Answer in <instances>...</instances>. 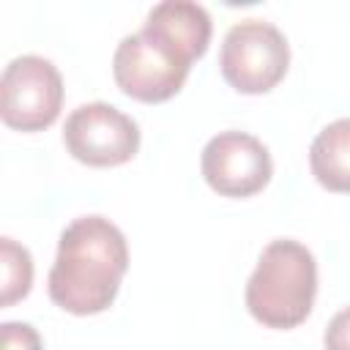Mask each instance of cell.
I'll return each mask as SVG.
<instances>
[{
    "label": "cell",
    "instance_id": "11",
    "mask_svg": "<svg viewBox=\"0 0 350 350\" xmlns=\"http://www.w3.org/2000/svg\"><path fill=\"white\" fill-rule=\"evenodd\" d=\"M0 350H44V342L30 323L8 320L0 325Z\"/></svg>",
    "mask_w": 350,
    "mask_h": 350
},
{
    "label": "cell",
    "instance_id": "7",
    "mask_svg": "<svg viewBox=\"0 0 350 350\" xmlns=\"http://www.w3.org/2000/svg\"><path fill=\"white\" fill-rule=\"evenodd\" d=\"M200 172L219 197L246 200L271 183L273 161L268 148L254 134L230 129L205 142Z\"/></svg>",
    "mask_w": 350,
    "mask_h": 350
},
{
    "label": "cell",
    "instance_id": "9",
    "mask_svg": "<svg viewBox=\"0 0 350 350\" xmlns=\"http://www.w3.org/2000/svg\"><path fill=\"white\" fill-rule=\"evenodd\" d=\"M309 170L323 189L350 194V118H339L317 131L309 145Z\"/></svg>",
    "mask_w": 350,
    "mask_h": 350
},
{
    "label": "cell",
    "instance_id": "5",
    "mask_svg": "<svg viewBox=\"0 0 350 350\" xmlns=\"http://www.w3.org/2000/svg\"><path fill=\"white\" fill-rule=\"evenodd\" d=\"M63 109V77L49 57L19 55L0 77V118L8 129L36 134L49 129Z\"/></svg>",
    "mask_w": 350,
    "mask_h": 350
},
{
    "label": "cell",
    "instance_id": "3",
    "mask_svg": "<svg viewBox=\"0 0 350 350\" xmlns=\"http://www.w3.org/2000/svg\"><path fill=\"white\" fill-rule=\"evenodd\" d=\"M290 68V44L284 33L265 19L235 22L219 49L224 82L243 96L271 93Z\"/></svg>",
    "mask_w": 350,
    "mask_h": 350
},
{
    "label": "cell",
    "instance_id": "6",
    "mask_svg": "<svg viewBox=\"0 0 350 350\" xmlns=\"http://www.w3.org/2000/svg\"><path fill=\"white\" fill-rule=\"evenodd\" d=\"M63 145L79 164L120 167L139 150V126L115 104L90 101L79 104L66 118Z\"/></svg>",
    "mask_w": 350,
    "mask_h": 350
},
{
    "label": "cell",
    "instance_id": "12",
    "mask_svg": "<svg viewBox=\"0 0 350 350\" xmlns=\"http://www.w3.org/2000/svg\"><path fill=\"white\" fill-rule=\"evenodd\" d=\"M323 347L325 350H350V306L339 309L323 334Z\"/></svg>",
    "mask_w": 350,
    "mask_h": 350
},
{
    "label": "cell",
    "instance_id": "4",
    "mask_svg": "<svg viewBox=\"0 0 350 350\" xmlns=\"http://www.w3.org/2000/svg\"><path fill=\"white\" fill-rule=\"evenodd\" d=\"M189 71V60L142 27L123 36L112 55V77L118 90L142 104H164L178 96Z\"/></svg>",
    "mask_w": 350,
    "mask_h": 350
},
{
    "label": "cell",
    "instance_id": "1",
    "mask_svg": "<svg viewBox=\"0 0 350 350\" xmlns=\"http://www.w3.org/2000/svg\"><path fill=\"white\" fill-rule=\"evenodd\" d=\"M126 271L129 243L120 227L98 213L79 216L60 232L46 293L68 314H101L115 304Z\"/></svg>",
    "mask_w": 350,
    "mask_h": 350
},
{
    "label": "cell",
    "instance_id": "10",
    "mask_svg": "<svg viewBox=\"0 0 350 350\" xmlns=\"http://www.w3.org/2000/svg\"><path fill=\"white\" fill-rule=\"evenodd\" d=\"M33 287V257L14 238H0V306H14Z\"/></svg>",
    "mask_w": 350,
    "mask_h": 350
},
{
    "label": "cell",
    "instance_id": "8",
    "mask_svg": "<svg viewBox=\"0 0 350 350\" xmlns=\"http://www.w3.org/2000/svg\"><path fill=\"white\" fill-rule=\"evenodd\" d=\"M142 30L156 36L159 41H164L183 60L194 63L208 52L213 22H211V14L200 3L164 0V3H156L148 11V16L142 22Z\"/></svg>",
    "mask_w": 350,
    "mask_h": 350
},
{
    "label": "cell",
    "instance_id": "2",
    "mask_svg": "<svg viewBox=\"0 0 350 350\" xmlns=\"http://www.w3.org/2000/svg\"><path fill=\"white\" fill-rule=\"evenodd\" d=\"M314 295V254L301 241L276 238L260 252L243 290V304L260 325L273 331H290L312 314Z\"/></svg>",
    "mask_w": 350,
    "mask_h": 350
}]
</instances>
